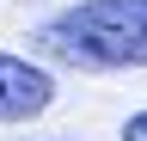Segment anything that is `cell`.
<instances>
[{"label":"cell","instance_id":"obj_1","mask_svg":"<svg viewBox=\"0 0 147 141\" xmlns=\"http://www.w3.org/2000/svg\"><path fill=\"white\" fill-rule=\"evenodd\" d=\"M37 43L67 67H147V0H80L55 12Z\"/></svg>","mask_w":147,"mask_h":141},{"label":"cell","instance_id":"obj_2","mask_svg":"<svg viewBox=\"0 0 147 141\" xmlns=\"http://www.w3.org/2000/svg\"><path fill=\"white\" fill-rule=\"evenodd\" d=\"M49 98H55L49 67H37V61L0 49V123H31V117H43Z\"/></svg>","mask_w":147,"mask_h":141},{"label":"cell","instance_id":"obj_3","mask_svg":"<svg viewBox=\"0 0 147 141\" xmlns=\"http://www.w3.org/2000/svg\"><path fill=\"white\" fill-rule=\"evenodd\" d=\"M123 141H147V111H135V117L123 123Z\"/></svg>","mask_w":147,"mask_h":141}]
</instances>
